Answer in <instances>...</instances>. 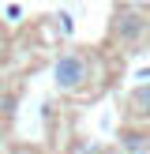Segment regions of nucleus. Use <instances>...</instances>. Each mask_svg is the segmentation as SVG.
Masks as SVG:
<instances>
[{
	"mask_svg": "<svg viewBox=\"0 0 150 154\" xmlns=\"http://www.w3.org/2000/svg\"><path fill=\"white\" fill-rule=\"evenodd\" d=\"M90 79V57L82 49H64L56 57V64H52V83H56V90H64V94H75V90H82Z\"/></svg>",
	"mask_w": 150,
	"mask_h": 154,
	"instance_id": "nucleus-1",
	"label": "nucleus"
},
{
	"mask_svg": "<svg viewBox=\"0 0 150 154\" xmlns=\"http://www.w3.org/2000/svg\"><path fill=\"white\" fill-rule=\"evenodd\" d=\"M112 34H116V42H124V45H139V38L146 34V19H142L139 11H131V8H116Z\"/></svg>",
	"mask_w": 150,
	"mask_h": 154,
	"instance_id": "nucleus-2",
	"label": "nucleus"
},
{
	"mask_svg": "<svg viewBox=\"0 0 150 154\" xmlns=\"http://www.w3.org/2000/svg\"><path fill=\"white\" fill-rule=\"evenodd\" d=\"M124 109H128V120H142V124L150 128V83H139V87L128 94Z\"/></svg>",
	"mask_w": 150,
	"mask_h": 154,
	"instance_id": "nucleus-3",
	"label": "nucleus"
},
{
	"mask_svg": "<svg viewBox=\"0 0 150 154\" xmlns=\"http://www.w3.org/2000/svg\"><path fill=\"white\" fill-rule=\"evenodd\" d=\"M120 150L124 154H150V132L146 128H124L120 132Z\"/></svg>",
	"mask_w": 150,
	"mask_h": 154,
	"instance_id": "nucleus-4",
	"label": "nucleus"
},
{
	"mask_svg": "<svg viewBox=\"0 0 150 154\" xmlns=\"http://www.w3.org/2000/svg\"><path fill=\"white\" fill-rule=\"evenodd\" d=\"M60 26H64V34H71V30H75V23H71V15H68V11H60Z\"/></svg>",
	"mask_w": 150,
	"mask_h": 154,
	"instance_id": "nucleus-5",
	"label": "nucleus"
},
{
	"mask_svg": "<svg viewBox=\"0 0 150 154\" xmlns=\"http://www.w3.org/2000/svg\"><path fill=\"white\" fill-rule=\"evenodd\" d=\"M4 57H8V34L0 30V60H4Z\"/></svg>",
	"mask_w": 150,
	"mask_h": 154,
	"instance_id": "nucleus-6",
	"label": "nucleus"
},
{
	"mask_svg": "<svg viewBox=\"0 0 150 154\" xmlns=\"http://www.w3.org/2000/svg\"><path fill=\"white\" fill-rule=\"evenodd\" d=\"M101 154H124V150H120V147H109V150H101Z\"/></svg>",
	"mask_w": 150,
	"mask_h": 154,
	"instance_id": "nucleus-7",
	"label": "nucleus"
},
{
	"mask_svg": "<svg viewBox=\"0 0 150 154\" xmlns=\"http://www.w3.org/2000/svg\"><path fill=\"white\" fill-rule=\"evenodd\" d=\"M19 154H34V150H19Z\"/></svg>",
	"mask_w": 150,
	"mask_h": 154,
	"instance_id": "nucleus-8",
	"label": "nucleus"
}]
</instances>
